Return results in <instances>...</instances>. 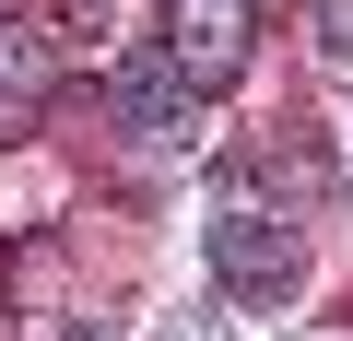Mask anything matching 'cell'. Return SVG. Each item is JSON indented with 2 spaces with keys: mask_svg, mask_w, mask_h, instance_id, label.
<instances>
[{
  "mask_svg": "<svg viewBox=\"0 0 353 341\" xmlns=\"http://www.w3.org/2000/svg\"><path fill=\"white\" fill-rule=\"evenodd\" d=\"M248 59H259V0H165V71L189 94L248 83Z\"/></svg>",
  "mask_w": 353,
  "mask_h": 341,
  "instance_id": "6da1fadb",
  "label": "cell"
},
{
  "mask_svg": "<svg viewBox=\"0 0 353 341\" xmlns=\"http://www.w3.org/2000/svg\"><path fill=\"white\" fill-rule=\"evenodd\" d=\"M212 271H224L248 306H283V294L306 282V247H294V224H283V212L224 200V212H212Z\"/></svg>",
  "mask_w": 353,
  "mask_h": 341,
  "instance_id": "7a4b0ae2",
  "label": "cell"
},
{
  "mask_svg": "<svg viewBox=\"0 0 353 341\" xmlns=\"http://www.w3.org/2000/svg\"><path fill=\"white\" fill-rule=\"evenodd\" d=\"M48 94H59V48L36 24H0V141H24L48 118Z\"/></svg>",
  "mask_w": 353,
  "mask_h": 341,
  "instance_id": "3957f363",
  "label": "cell"
},
{
  "mask_svg": "<svg viewBox=\"0 0 353 341\" xmlns=\"http://www.w3.org/2000/svg\"><path fill=\"white\" fill-rule=\"evenodd\" d=\"M106 94H118V118H130L141 141H201V118H189L201 94L176 83L165 59H118V83H106Z\"/></svg>",
  "mask_w": 353,
  "mask_h": 341,
  "instance_id": "277c9868",
  "label": "cell"
},
{
  "mask_svg": "<svg viewBox=\"0 0 353 341\" xmlns=\"http://www.w3.org/2000/svg\"><path fill=\"white\" fill-rule=\"evenodd\" d=\"M318 59L353 71V0H318Z\"/></svg>",
  "mask_w": 353,
  "mask_h": 341,
  "instance_id": "5b68a950",
  "label": "cell"
},
{
  "mask_svg": "<svg viewBox=\"0 0 353 341\" xmlns=\"http://www.w3.org/2000/svg\"><path fill=\"white\" fill-rule=\"evenodd\" d=\"M201 341H236V329H201Z\"/></svg>",
  "mask_w": 353,
  "mask_h": 341,
  "instance_id": "8992f818",
  "label": "cell"
}]
</instances>
